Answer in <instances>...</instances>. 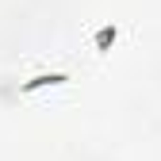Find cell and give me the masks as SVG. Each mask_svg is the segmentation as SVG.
<instances>
[{
	"label": "cell",
	"mask_w": 161,
	"mask_h": 161,
	"mask_svg": "<svg viewBox=\"0 0 161 161\" xmlns=\"http://www.w3.org/2000/svg\"><path fill=\"white\" fill-rule=\"evenodd\" d=\"M69 73H62V69H46V73H35V77H27V80H19L15 85V92L19 96H27V92H38V88H58V85H69Z\"/></svg>",
	"instance_id": "obj_1"
},
{
	"label": "cell",
	"mask_w": 161,
	"mask_h": 161,
	"mask_svg": "<svg viewBox=\"0 0 161 161\" xmlns=\"http://www.w3.org/2000/svg\"><path fill=\"white\" fill-rule=\"evenodd\" d=\"M115 38H119V27H115V23H104V27L92 35V46H96V54H100V58H104V54H111Z\"/></svg>",
	"instance_id": "obj_2"
}]
</instances>
